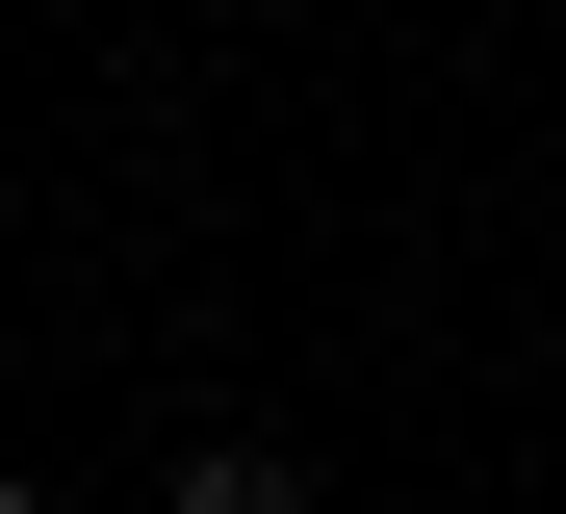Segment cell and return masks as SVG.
I'll list each match as a JSON object with an SVG mask.
<instances>
[{"label":"cell","instance_id":"7a4b0ae2","mask_svg":"<svg viewBox=\"0 0 566 514\" xmlns=\"http://www.w3.org/2000/svg\"><path fill=\"white\" fill-rule=\"evenodd\" d=\"M0 514H27V489H0Z\"/></svg>","mask_w":566,"mask_h":514},{"label":"cell","instance_id":"6da1fadb","mask_svg":"<svg viewBox=\"0 0 566 514\" xmlns=\"http://www.w3.org/2000/svg\"><path fill=\"white\" fill-rule=\"evenodd\" d=\"M180 514H310V463H283V438H207V463H180Z\"/></svg>","mask_w":566,"mask_h":514}]
</instances>
